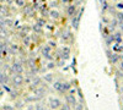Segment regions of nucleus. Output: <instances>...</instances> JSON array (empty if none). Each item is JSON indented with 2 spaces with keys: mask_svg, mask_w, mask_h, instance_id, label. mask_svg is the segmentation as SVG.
<instances>
[{
  "mask_svg": "<svg viewBox=\"0 0 123 110\" xmlns=\"http://www.w3.org/2000/svg\"><path fill=\"white\" fill-rule=\"evenodd\" d=\"M11 72H14L15 75H21L24 72V66L22 64H20V63H14L12 66H11Z\"/></svg>",
  "mask_w": 123,
  "mask_h": 110,
  "instance_id": "1",
  "label": "nucleus"
},
{
  "mask_svg": "<svg viewBox=\"0 0 123 110\" xmlns=\"http://www.w3.org/2000/svg\"><path fill=\"white\" fill-rule=\"evenodd\" d=\"M24 83V77H22V75H14V77H12V84L14 86H20V84H22Z\"/></svg>",
  "mask_w": 123,
  "mask_h": 110,
  "instance_id": "2",
  "label": "nucleus"
},
{
  "mask_svg": "<svg viewBox=\"0 0 123 110\" xmlns=\"http://www.w3.org/2000/svg\"><path fill=\"white\" fill-rule=\"evenodd\" d=\"M67 15L69 17H73L76 15V5H69L67 7Z\"/></svg>",
  "mask_w": 123,
  "mask_h": 110,
  "instance_id": "3",
  "label": "nucleus"
},
{
  "mask_svg": "<svg viewBox=\"0 0 123 110\" xmlns=\"http://www.w3.org/2000/svg\"><path fill=\"white\" fill-rule=\"evenodd\" d=\"M49 103H50V108H52V109L60 108V105H62L60 100H59V99H57V98H50L49 99Z\"/></svg>",
  "mask_w": 123,
  "mask_h": 110,
  "instance_id": "4",
  "label": "nucleus"
},
{
  "mask_svg": "<svg viewBox=\"0 0 123 110\" xmlns=\"http://www.w3.org/2000/svg\"><path fill=\"white\" fill-rule=\"evenodd\" d=\"M65 100L69 105H76V99H75V95L73 94H68L65 97Z\"/></svg>",
  "mask_w": 123,
  "mask_h": 110,
  "instance_id": "5",
  "label": "nucleus"
},
{
  "mask_svg": "<svg viewBox=\"0 0 123 110\" xmlns=\"http://www.w3.org/2000/svg\"><path fill=\"white\" fill-rule=\"evenodd\" d=\"M24 14H25V15H31V16H33V15H35V10H33L32 6L25 5V6H24Z\"/></svg>",
  "mask_w": 123,
  "mask_h": 110,
  "instance_id": "6",
  "label": "nucleus"
},
{
  "mask_svg": "<svg viewBox=\"0 0 123 110\" xmlns=\"http://www.w3.org/2000/svg\"><path fill=\"white\" fill-rule=\"evenodd\" d=\"M9 15H10V12H9V7L5 6V5H0V16L6 17V16H9Z\"/></svg>",
  "mask_w": 123,
  "mask_h": 110,
  "instance_id": "7",
  "label": "nucleus"
},
{
  "mask_svg": "<svg viewBox=\"0 0 123 110\" xmlns=\"http://www.w3.org/2000/svg\"><path fill=\"white\" fill-rule=\"evenodd\" d=\"M39 11L42 12V15L46 17L47 15H49V11H48V5L47 4H43V5H41L39 6Z\"/></svg>",
  "mask_w": 123,
  "mask_h": 110,
  "instance_id": "8",
  "label": "nucleus"
},
{
  "mask_svg": "<svg viewBox=\"0 0 123 110\" xmlns=\"http://www.w3.org/2000/svg\"><path fill=\"white\" fill-rule=\"evenodd\" d=\"M9 81V76L4 72H0V84H6Z\"/></svg>",
  "mask_w": 123,
  "mask_h": 110,
  "instance_id": "9",
  "label": "nucleus"
},
{
  "mask_svg": "<svg viewBox=\"0 0 123 110\" xmlns=\"http://www.w3.org/2000/svg\"><path fill=\"white\" fill-rule=\"evenodd\" d=\"M53 87H54L55 91H58V92H60V93H64V92H63V87H62V82H54Z\"/></svg>",
  "mask_w": 123,
  "mask_h": 110,
  "instance_id": "10",
  "label": "nucleus"
},
{
  "mask_svg": "<svg viewBox=\"0 0 123 110\" xmlns=\"http://www.w3.org/2000/svg\"><path fill=\"white\" fill-rule=\"evenodd\" d=\"M69 54H70V49L68 47H64L63 48V55H62V58H63V59H68L69 58Z\"/></svg>",
  "mask_w": 123,
  "mask_h": 110,
  "instance_id": "11",
  "label": "nucleus"
},
{
  "mask_svg": "<svg viewBox=\"0 0 123 110\" xmlns=\"http://www.w3.org/2000/svg\"><path fill=\"white\" fill-rule=\"evenodd\" d=\"M75 16H76V17H74V18H73V27L76 29V28L79 27V22H80V18H81V17H80V16H78V15H75Z\"/></svg>",
  "mask_w": 123,
  "mask_h": 110,
  "instance_id": "12",
  "label": "nucleus"
},
{
  "mask_svg": "<svg viewBox=\"0 0 123 110\" xmlns=\"http://www.w3.org/2000/svg\"><path fill=\"white\" fill-rule=\"evenodd\" d=\"M32 29L36 32V33H43V29H42V26H39L38 23H36L33 27H32Z\"/></svg>",
  "mask_w": 123,
  "mask_h": 110,
  "instance_id": "13",
  "label": "nucleus"
},
{
  "mask_svg": "<svg viewBox=\"0 0 123 110\" xmlns=\"http://www.w3.org/2000/svg\"><path fill=\"white\" fill-rule=\"evenodd\" d=\"M22 42H24V45H25V47H28V45L31 44V37L27 34L26 37L22 38Z\"/></svg>",
  "mask_w": 123,
  "mask_h": 110,
  "instance_id": "14",
  "label": "nucleus"
},
{
  "mask_svg": "<svg viewBox=\"0 0 123 110\" xmlns=\"http://www.w3.org/2000/svg\"><path fill=\"white\" fill-rule=\"evenodd\" d=\"M62 87H63V92L65 93V92H68L69 89H70L71 84H70L69 82H63V83H62Z\"/></svg>",
  "mask_w": 123,
  "mask_h": 110,
  "instance_id": "15",
  "label": "nucleus"
},
{
  "mask_svg": "<svg viewBox=\"0 0 123 110\" xmlns=\"http://www.w3.org/2000/svg\"><path fill=\"white\" fill-rule=\"evenodd\" d=\"M49 15H50V17H52V18H59V12L58 11H55V10H50V11H49Z\"/></svg>",
  "mask_w": 123,
  "mask_h": 110,
  "instance_id": "16",
  "label": "nucleus"
},
{
  "mask_svg": "<svg viewBox=\"0 0 123 110\" xmlns=\"http://www.w3.org/2000/svg\"><path fill=\"white\" fill-rule=\"evenodd\" d=\"M4 22H5V26H6V27H11V26L14 25V21H12L11 18H6V17H5Z\"/></svg>",
  "mask_w": 123,
  "mask_h": 110,
  "instance_id": "17",
  "label": "nucleus"
},
{
  "mask_svg": "<svg viewBox=\"0 0 123 110\" xmlns=\"http://www.w3.org/2000/svg\"><path fill=\"white\" fill-rule=\"evenodd\" d=\"M17 50H18V45L17 44H11L10 45V52H11L12 54H15Z\"/></svg>",
  "mask_w": 123,
  "mask_h": 110,
  "instance_id": "18",
  "label": "nucleus"
},
{
  "mask_svg": "<svg viewBox=\"0 0 123 110\" xmlns=\"http://www.w3.org/2000/svg\"><path fill=\"white\" fill-rule=\"evenodd\" d=\"M113 39H115L116 43H121V42H122V36H121V33H116V34L113 36Z\"/></svg>",
  "mask_w": 123,
  "mask_h": 110,
  "instance_id": "19",
  "label": "nucleus"
},
{
  "mask_svg": "<svg viewBox=\"0 0 123 110\" xmlns=\"http://www.w3.org/2000/svg\"><path fill=\"white\" fill-rule=\"evenodd\" d=\"M106 37V44L110 45L112 42H115V39H113V36H105Z\"/></svg>",
  "mask_w": 123,
  "mask_h": 110,
  "instance_id": "20",
  "label": "nucleus"
},
{
  "mask_svg": "<svg viewBox=\"0 0 123 110\" xmlns=\"http://www.w3.org/2000/svg\"><path fill=\"white\" fill-rule=\"evenodd\" d=\"M113 50H115V52H122V50H123V47L119 45V43H116L115 47H113Z\"/></svg>",
  "mask_w": 123,
  "mask_h": 110,
  "instance_id": "21",
  "label": "nucleus"
},
{
  "mask_svg": "<svg viewBox=\"0 0 123 110\" xmlns=\"http://www.w3.org/2000/svg\"><path fill=\"white\" fill-rule=\"evenodd\" d=\"M118 60H119V55H118V54H113V55L111 56V61H112V63H115V64H116Z\"/></svg>",
  "mask_w": 123,
  "mask_h": 110,
  "instance_id": "22",
  "label": "nucleus"
},
{
  "mask_svg": "<svg viewBox=\"0 0 123 110\" xmlns=\"http://www.w3.org/2000/svg\"><path fill=\"white\" fill-rule=\"evenodd\" d=\"M15 4L17 5V6H25L26 5V1H25V0H15Z\"/></svg>",
  "mask_w": 123,
  "mask_h": 110,
  "instance_id": "23",
  "label": "nucleus"
},
{
  "mask_svg": "<svg viewBox=\"0 0 123 110\" xmlns=\"http://www.w3.org/2000/svg\"><path fill=\"white\" fill-rule=\"evenodd\" d=\"M39 83H41V79H39L38 77H37V78H35V81H33V83H32V84H33V86H32V88L38 87V86H39Z\"/></svg>",
  "mask_w": 123,
  "mask_h": 110,
  "instance_id": "24",
  "label": "nucleus"
},
{
  "mask_svg": "<svg viewBox=\"0 0 123 110\" xmlns=\"http://www.w3.org/2000/svg\"><path fill=\"white\" fill-rule=\"evenodd\" d=\"M37 23L39 26H44L46 25V21H44V20H42V18H37Z\"/></svg>",
  "mask_w": 123,
  "mask_h": 110,
  "instance_id": "25",
  "label": "nucleus"
},
{
  "mask_svg": "<svg viewBox=\"0 0 123 110\" xmlns=\"http://www.w3.org/2000/svg\"><path fill=\"white\" fill-rule=\"evenodd\" d=\"M62 110H70V105L69 104H64V105H60Z\"/></svg>",
  "mask_w": 123,
  "mask_h": 110,
  "instance_id": "26",
  "label": "nucleus"
},
{
  "mask_svg": "<svg viewBox=\"0 0 123 110\" xmlns=\"http://www.w3.org/2000/svg\"><path fill=\"white\" fill-rule=\"evenodd\" d=\"M108 3L107 1H105V3H102V10H108Z\"/></svg>",
  "mask_w": 123,
  "mask_h": 110,
  "instance_id": "27",
  "label": "nucleus"
},
{
  "mask_svg": "<svg viewBox=\"0 0 123 110\" xmlns=\"http://www.w3.org/2000/svg\"><path fill=\"white\" fill-rule=\"evenodd\" d=\"M36 110H44V108H43V105L42 104H36Z\"/></svg>",
  "mask_w": 123,
  "mask_h": 110,
  "instance_id": "28",
  "label": "nucleus"
},
{
  "mask_svg": "<svg viewBox=\"0 0 123 110\" xmlns=\"http://www.w3.org/2000/svg\"><path fill=\"white\" fill-rule=\"evenodd\" d=\"M116 27H117V20H113L111 22V28H116Z\"/></svg>",
  "mask_w": 123,
  "mask_h": 110,
  "instance_id": "29",
  "label": "nucleus"
},
{
  "mask_svg": "<svg viewBox=\"0 0 123 110\" xmlns=\"http://www.w3.org/2000/svg\"><path fill=\"white\" fill-rule=\"evenodd\" d=\"M44 79H46V81H48V82H50V81L53 79V77H52V75H48V76L44 77Z\"/></svg>",
  "mask_w": 123,
  "mask_h": 110,
  "instance_id": "30",
  "label": "nucleus"
},
{
  "mask_svg": "<svg viewBox=\"0 0 123 110\" xmlns=\"http://www.w3.org/2000/svg\"><path fill=\"white\" fill-rule=\"evenodd\" d=\"M4 110H14V108L11 105H5L4 106Z\"/></svg>",
  "mask_w": 123,
  "mask_h": 110,
  "instance_id": "31",
  "label": "nucleus"
},
{
  "mask_svg": "<svg viewBox=\"0 0 123 110\" xmlns=\"http://www.w3.org/2000/svg\"><path fill=\"white\" fill-rule=\"evenodd\" d=\"M118 20H119V21H122V22H123V12L118 14Z\"/></svg>",
  "mask_w": 123,
  "mask_h": 110,
  "instance_id": "32",
  "label": "nucleus"
},
{
  "mask_svg": "<svg viewBox=\"0 0 123 110\" xmlns=\"http://www.w3.org/2000/svg\"><path fill=\"white\" fill-rule=\"evenodd\" d=\"M52 67H54V64L53 63H49L48 66H47V68H52Z\"/></svg>",
  "mask_w": 123,
  "mask_h": 110,
  "instance_id": "33",
  "label": "nucleus"
},
{
  "mask_svg": "<svg viewBox=\"0 0 123 110\" xmlns=\"http://www.w3.org/2000/svg\"><path fill=\"white\" fill-rule=\"evenodd\" d=\"M117 7H118V9H121V10H123V4H118V5H117Z\"/></svg>",
  "mask_w": 123,
  "mask_h": 110,
  "instance_id": "34",
  "label": "nucleus"
},
{
  "mask_svg": "<svg viewBox=\"0 0 123 110\" xmlns=\"http://www.w3.org/2000/svg\"><path fill=\"white\" fill-rule=\"evenodd\" d=\"M57 5H58V4L54 3V1H53V3H50V6H52V7H53V6H57Z\"/></svg>",
  "mask_w": 123,
  "mask_h": 110,
  "instance_id": "35",
  "label": "nucleus"
},
{
  "mask_svg": "<svg viewBox=\"0 0 123 110\" xmlns=\"http://www.w3.org/2000/svg\"><path fill=\"white\" fill-rule=\"evenodd\" d=\"M50 47H55V43L54 42H50Z\"/></svg>",
  "mask_w": 123,
  "mask_h": 110,
  "instance_id": "36",
  "label": "nucleus"
},
{
  "mask_svg": "<svg viewBox=\"0 0 123 110\" xmlns=\"http://www.w3.org/2000/svg\"><path fill=\"white\" fill-rule=\"evenodd\" d=\"M121 70L123 71V60H122V63H121Z\"/></svg>",
  "mask_w": 123,
  "mask_h": 110,
  "instance_id": "37",
  "label": "nucleus"
},
{
  "mask_svg": "<svg viewBox=\"0 0 123 110\" xmlns=\"http://www.w3.org/2000/svg\"><path fill=\"white\" fill-rule=\"evenodd\" d=\"M121 29H122V31H123V22L121 23Z\"/></svg>",
  "mask_w": 123,
  "mask_h": 110,
  "instance_id": "38",
  "label": "nucleus"
},
{
  "mask_svg": "<svg viewBox=\"0 0 123 110\" xmlns=\"http://www.w3.org/2000/svg\"><path fill=\"white\" fill-rule=\"evenodd\" d=\"M62 1H63V3H68V1H69V0H62Z\"/></svg>",
  "mask_w": 123,
  "mask_h": 110,
  "instance_id": "39",
  "label": "nucleus"
},
{
  "mask_svg": "<svg viewBox=\"0 0 123 110\" xmlns=\"http://www.w3.org/2000/svg\"><path fill=\"white\" fill-rule=\"evenodd\" d=\"M122 60H123V55H122Z\"/></svg>",
  "mask_w": 123,
  "mask_h": 110,
  "instance_id": "40",
  "label": "nucleus"
}]
</instances>
